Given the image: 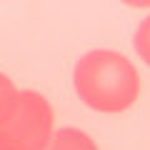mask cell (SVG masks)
Returning a JSON list of instances; mask_svg holds the SVG:
<instances>
[{
    "label": "cell",
    "instance_id": "1",
    "mask_svg": "<svg viewBox=\"0 0 150 150\" xmlns=\"http://www.w3.org/2000/svg\"><path fill=\"white\" fill-rule=\"evenodd\" d=\"M75 93L98 112H123L140 95V75L125 55L115 50H90L73 70Z\"/></svg>",
    "mask_w": 150,
    "mask_h": 150
},
{
    "label": "cell",
    "instance_id": "2",
    "mask_svg": "<svg viewBox=\"0 0 150 150\" xmlns=\"http://www.w3.org/2000/svg\"><path fill=\"white\" fill-rule=\"evenodd\" d=\"M55 115L35 90H20L13 115L0 123V150H45L53 140Z\"/></svg>",
    "mask_w": 150,
    "mask_h": 150
},
{
    "label": "cell",
    "instance_id": "3",
    "mask_svg": "<svg viewBox=\"0 0 150 150\" xmlns=\"http://www.w3.org/2000/svg\"><path fill=\"white\" fill-rule=\"evenodd\" d=\"M45 150H98V145L88 133L78 128H60L55 130L53 140Z\"/></svg>",
    "mask_w": 150,
    "mask_h": 150
},
{
    "label": "cell",
    "instance_id": "4",
    "mask_svg": "<svg viewBox=\"0 0 150 150\" xmlns=\"http://www.w3.org/2000/svg\"><path fill=\"white\" fill-rule=\"evenodd\" d=\"M18 95H20V90L15 88V83L5 73H0V123H5L13 115L18 105Z\"/></svg>",
    "mask_w": 150,
    "mask_h": 150
},
{
    "label": "cell",
    "instance_id": "5",
    "mask_svg": "<svg viewBox=\"0 0 150 150\" xmlns=\"http://www.w3.org/2000/svg\"><path fill=\"white\" fill-rule=\"evenodd\" d=\"M133 43H135V50H138V55L150 65V15L138 25V30H135V40H133Z\"/></svg>",
    "mask_w": 150,
    "mask_h": 150
}]
</instances>
